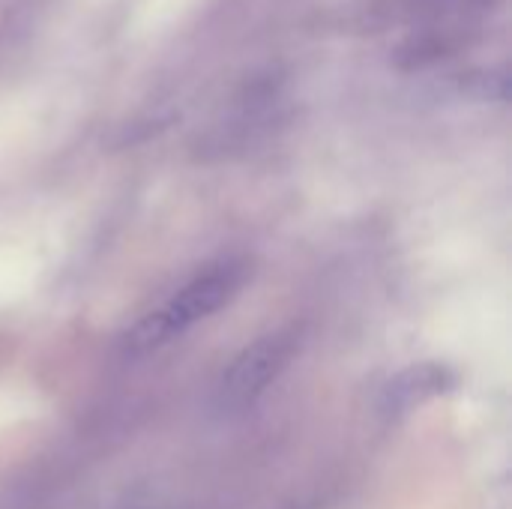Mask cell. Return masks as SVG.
Segmentation results:
<instances>
[{"label": "cell", "mask_w": 512, "mask_h": 509, "mask_svg": "<svg viewBox=\"0 0 512 509\" xmlns=\"http://www.w3.org/2000/svg\"><path fill=\"white\" fill-rule=\"evenodd\" d=\"M303 327L300 324H285L279 330L264 333L252 345H246L231 366L225 369L219 390H216V405L219 411L240 414L252 408L297 360L303 348Z\"/></svg>", "instance_id": "obj_2"}, {"label": "cell", "mask_w": 512, "mask_h": 509, "mask_svg": "<svg viewBox=\"0 0 512 509\" xmlns=\"http://www.w3.org/2000/svg\"><path fill=\"white\" fill-rule=\"evenodd\" d=\"M453 390H459V372L447 363L423 360V363L402 369L399 375H393L384 384V390L378 396V411L387 420H399V417H408L411 411L423 408L432 399L450 396Z\"/></svg>", "instance_id": "obj_3"}, {"label": "cell", "mask_w": 512, "mask_h": 509, "mask_svg": "<svg viewBox=\"0 0 512 509\" xmlns=\"http://www.w3.org/2000/svg\"><path fill=\"white\" fill-rule=\"evenodd\" d=\"M249 273L252 264L246 258H222L216 264H207L186 285H180L159 309L147 312L123 333L120 339L123 354L141 357L183 336L189 327H195L198 321L210 318L225 303H231L246 285Z\"/></svg>", "instance_id": "obj_1"}]
</instances>
